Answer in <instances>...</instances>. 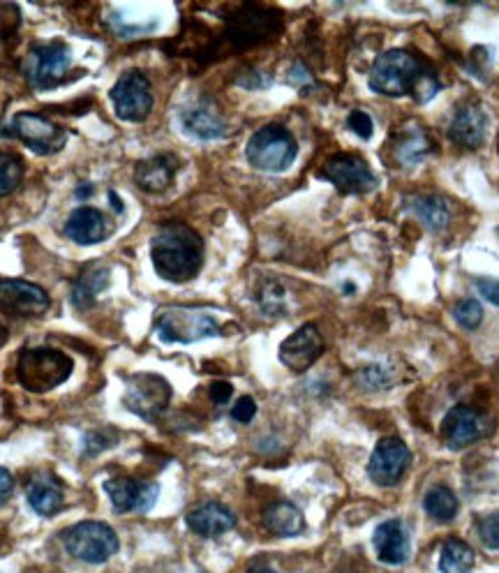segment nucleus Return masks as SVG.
<instances>
[{"mask_svg":"<svg viewBox=\"0 0 499 573\" xmlns=\"http://www.w3.org/2000/svg\"><path fill=\"white\" fill-rule=\"evenodd\" d=\"M151 259L160 278L188 282L204 264V241L183 222H167L151 241Z\"/></svg>","mask_w":499,"mask_h":573,"instance_id":"obj_1","label":"nucleus"},{"mask_svg":"<svg viewBox=\"0 0 499 573\" xmlns=\"http://www.w3.org/2000/svg\"><path fill=\"white\" fill-rule=\"evenodd\" d=\"M74 363L67 354L49 347H35L21 352L17 363V379L24 389L47 393L65 384L72 375Z\"/></svg>","mask_w":499,"mask_h":573,"instance_id":"obj_2","label":"nucleus"},{"mask_svg":"<svg viewBox=\"0 0 499 573\" xmlns=\"http://www.w3.org/2000/svg\"><path fill=\"white\" fill-rule=\"evenodd\" d=\"M423 70L426 68L414 54L405 49H391L372 65L370 88L379 95H389V98L412 95V88Z\"/></svg>","mask_w":499,"mask_h":573,"instance_id":"obj_3","label":"nucleus"},{"mask_svg":"<svg viewBox=\"0 0 499 573\" xmlns=\"http://www.w3.org/2000/svg\"><path fill=\"white\" fill-rule=\"evenodd\" d=\"M248 162L259 171L266 174H280L294 165L296 155H299V146L292 132L282 125H264L250 137L248 148H245Z\"/></svg>","mask_w":499,"mask_h":573,"instance_id":"obj_4","label":"nucleus"},{"mask_svg":"<svg viewBox=\"0 0 499 573\" xmlns=\"http://www.w3.org/2000/svg\"><path fill=\"white\" fill-rule=\"evenodd\" d=\"M65 550L74 560L86 564H104L118 553V537L114 527L98 520H84L63 532Z\"/></svg>","mask_w":499,"mask_h":573,"instance_id":"obj_5","label":"nucleus"},{"mask_svg":"<svg viewBox=\"0 0 499 573\" xmlns=\"http://www.w3.org/2000/svg\"><path fill=\"white\" fill-rule=\"evenodd\" d=\"M155 331L162 342H197L220 336V324L211 312L199 308H167L160 312Z\"/></svg>","mask_w":499,"mask_h":573,"instance_id":"obj_6","label":"nucleus"},{"mask_svg":"<svg viewBox=\"0 0 499 573\" xmlns=\"http://www.w3.org/2000/svg\"><path fill=\"white\" fill-rule=\"evenodd\" d=\"M72 65V51L63 42L40 44L28 51L24 74L35 91H49L65 81V72Z\"/></svg>","mask_w":499,"mask_h":573,"instance_id":"obj_7","label":"nucleus"},{"mask_svg":"<svg viewBox=\"0 0 499 573\" xmlns=\"http://www.w3.org/2000/svg\"><path fill=\"white\" fill-rule=\"evenodd\" d=\"M7 135L24 141L37 155H54L63 151L67 144L65 128L42 114H35V111H21V114L14 116L7 125Z\"/></svg>","mask_w":499,"mask_h":573,"instance_id":"obj_8","label":"nucleus"},{"mask_svg":"<svg viewBox=\"0 0 499 573\" xmlns=\"http://www.w3.org/2000/svg\"><path fill=\"white\" fill-rule=\"evenodd\" d=\"M111 102H114L116 116L128 123L146 121L148 114L153 111V91L151 81L144 72L130 70L121 74L111 88Z\"/></svg>","mask_w":499,"mask_h":573,"instance_id":"obj_9","label":"nucleus"},{"mask_svg":"<svg viewBox=\"0 0 499 573\" xmlns=\"http://www.w3.org/2000/svg\"><path fill=\"white\" fill-rule=\"evenodd\" d=\"M171 400V386L165 377L151 375H134L128 379V389H125V407L132 414L141 416L146 421H155L165 412Z\"/></svg>","mask_w":499,"mask_h":573,"instance_id":"obj_10","label":"nucleus"},{"mask_svg":"<svg viewBox=\"0 0 499 573\" xmlns=\"http://www.w3.org/2000/svg\"><path fill=\"white\" fill-rule=\"evenodd\" d=\"M490 433H493V419L467 405H456L442 421V437L453 451L465 449Z\"/></svg>","mask_w":499,"mask_h":573,"instance_id":"obj_11","label":"nucleus"},{"mask_svg":"<svg viewBox=\"0 0 499 573\" xmlns=\"http://www.w3.org/2000/svg\"><path fill=\"white\" fill-rule=\"evenodd\" d=\"M409 463H412V453H409L407 444L398 437H384L372 451L368 463V476L377 486L389 488L405 476Z\"/></svg>","mask_w":499,"mask_h":573,"instance_id":"obj_12","label":"nucleus"},{"mask_svg":"<svg viewBox=\"0 0 499 573\" xmlns=\"http://www.w3.org/2000/svg\"><path fill=\"white\" fill-rule=\"evenodd\" d=\"M322 176L345 195H363V192L375 190L377 185V178L370 171L368 162L361 160L359 155L347 153H338L331 160H326Z\"/></svg>","mask_w":499,"mask_h":573,"instance_id":"obj_13","label":"nucleus"},{"mask_svg":"<svg viewBox=\"0 0 499 573\" xmlns=\"http://www.w3.org/2000/svg\"><path fill=\"white\" fill-rule=\"evenodd\" d=\"M49 296L26 280H0V310L12 317H40L49 310Z\"/></svg>","mask_w":499,"mask_h":573,"instance_id":"obj_14","label":"nucleus"},{"mask_svg":"<svg viewBox=\"0 0 499 573\" xmlns=\"http://www.w3.org/2000/svg\"><path fill=\"white\" fill-rule=\"evenodd\" d=\"M324 352V338L315 324H303L280 345V363L292 372H305Z\"/></svg>","mask_w":499,"mask_h":573,"instance_id":"obj_15","label":"nucleus"},{"mask_svg":"<svg viewBox=\"0 0 499 573\" xmlns=\"http://www.w3.org/2000/svg\"><path fill=\"white\" fill-rule=\"evenodd\" d=\"M104 493L109 495L111 506H114L116 513H146L153 509L160 488L155 486V483L125 479V476H121V479L104 481Z\"/></svg>","mask_w":499,"mask_h":573,"instance_id":"obj_16","label":"nucleus"},{"mask_svg":"<svg viewBox=\"0 0 499 573\" xmlns=\"http://www.w3.org/2000/svg\"><path fill=\"white\" fill-rule=\"evenodd\" d=\"M372 546H375V555L379 562L391 564H405L412 553V541H409V530L402 520H384L382 525H377L375 534H372Z\"/></svg>","mask_w":499,"mask_h":573,"instance_id":"obj_17","label":"nucleus"},{"mask_svg":"<svg viewBox=\"0 0 499 573\" xmlns=\"http://www.w3.org/2000/svg\"><path fill=\"white\" fill-rule=\"evenodd\" d=\"M65 234L70 241L79 245H95L102 243L111 234V225L107 215L93 206H79L77 211L70 213L65 222Z\"/></svg>","mask_w":499,"mask_h":573,"instance_id":"obj_18","label":"nucleus"},{"mask_svg":"<svg viewBox=\"0 0 499 573\" xmlns=\"http://www.w3.org/2000/svg\"><path fill=\"white\" fill-rule=\"evenodd\" d=\"M181 125L185 135L201 139V141H213L227 135V123L220 116V111L213 107L211 102H197L192 107L181 111Z\"/></svg>","mask_w":499,"mask_h":573,"instance_id":"obj_19","label":"nucleus"},{"mask_svg":"<svg viewBox=\"0 0 499 573\" xmlns=\"http://www.w3.org/2000/svg\"><path fill=\"white\" fill-rule=\"evenodd\" d=\"M185 523H188L190 530L199 534V537L213 539L229 530H234L236 516L227 509L225 504L206 502V504L197 506V509H192L188 516H185Z\"/></svg>","mask_w":499,"mask_h":573,"instance_id":"obj_20","label":"nucleus"},{"mask_svg":"<svg viewBox=\"0 0 499 573\" xmlns=\"http://www.w3.org/2000/svg\"><path fill=\"white\" fill-rule=\"evenodd\" d=\"M486 128L488 116L483 114L479 104H465L463 109H458L456 118H453L449 137L463 148H479L486 141Z\"/></svg>","mask_w":499,"mask_h":573,"instance_id":"obj_21","label":"nucleus"},{"mask_svg":"<svg viewBox=\"0 0 499 573\" xmlns=\"http://www.w3.org/2000/svg\"><path fill=\"white\" fill-rule=\"evenodd\" d=\"M178 162L171 155H155L151 160H144L134 171V181L144 192H165L174 183Z\"/></svg>","mask_w":499,"mask_h":573,"instance_id":"obj_22","label":"nucleus"},{"mask_svg":"<svg viewBox=\"0 0 499 573\" xmlns=\"http://www.w3.org/2000/svg\"><path fill=\"white\" fill-rule=\"evenodd\" d=\"M26 500L40 516H54L63 509V488L54 476H37L26 488Z\"/></svg>","mask_w":499,"mask_h":573,"instance_id":"obj_23","label":"nucleus"},{"mask_svg":"<svg viewBox=\"0 0 499 573\" xmlns=\"http://www.w3.org/2000/svg\"><path fill=\"white\" fill-rule=\"evenodd\" d=\"M264 525L275 537H296L305 530V518L292 502H275L264 511Z\"/></svg>","mask_w":499,"mask_h":573,"instance_id":"obj_24","label":"nucleus"},{"mask_svg":"<svg viewBox=\"0 0 499 573\" xmlns=\"http://www.w3.org/2000/svg\"><path fill=\"white\" fill-rule=\"evenodd\" d=\"M109 285V269L104 264H93L74 280L72 303L77 308H88Z\"/></svg>","mask_w":499,"mask_h":573,"instance_id":"obj_25","label":"nucleus"},{"mask_svg":"<svg viewBox=\"0 0 499 573\" xmlns=\"http://www.w3.org/2000/svg\"><path fill=\"white\" fill-rule=\"evenodd\" d=\"M476 555L469 543L460 539H449L442 546L439 555V571L442 573H469L474 569Z\"/></svg>","mask_w":499,"mask_h":573,"instance_id":"obj_26","label":"nucleus"},{"mask_svg":"<svg viewBox=\"0 0 499 573\" xmlns=\"http://www.w3.org/2000/svg\"><path fill=\"white\" fill-rule=\"evenodd\" d=\"M430 151V139L421 128H405L396 144V160L402 167H414Z\"/></svg>","mask_w":499,"mask_h":573,"instance_id":"obj_27","label":"nucleus"},{"mask_svg":"<svg viewBox=\"0 0 499 573\" xmlns=\"http://www.w3.org/2000/svg\"><path fill=\"white\" fill-rule=\"evenodd\" d=\"M423 509L435 523H451L458 516V500L453 495V490L446 486L430 488L426 497H423Z\"/></svg>","mask_w":499,"mask_h":573,"instance_id":"obj_28","label":"nucleus"},{"mask_svg":"<svg viewBox=\"0 0 499 573\" xmlns=\"http://www.w3.org/2000/svg\"><path fill=\"white\" fill-rule=\"evenodd\" d=\"M412 211L419 215V220L430 229V232H442L451 220L449 206H446L444 199H439V197L412 199Z\"/></svg>","mask_w":499,"mask_h":573,"instance_id":"obj_29","label":"nucleus"},{"mask_svg":"<svg viewBox=\"0 0 499 573\" xmlns=\"http://www.w3.org/2000/svg\"><path fill=\"white\" fill-rule=\"evenodd\" d=\"M24 181V160L19 155L0 151V197L12 195Z\"/></svg>","mask_w":499,"mask_h":573,"instance_id":"obj_30","label":"nucleus"},{"mask_svg":"<svg viewBox=\"0 0 499 573\" xmlns=\"http://www.w3.org/2000/svg\"><path fill=\"white\" fill-rule=\"evenodd\" d=\"M453 317H456V322L463 326V329L474 331V329H479L481 322H483V308H481L479 301L465 299L456 305V310H453Z\"/></svg>","mask_w":499,"mask_h":573,"instance_id":"obj_31","label":"nucleus"},{"mask_svg":"<svg viewBox=\"0 0 499 573\" xmlns=\"http://www.w3.org/2000/svg\"><path fill=\"white\" fill-rule=\"evenodd\" d=\"M476 532H479V539L483 546L488 550H497L499 553V511L490 513V516L481 518L479 520V527H476Z\"/></svg>","mask_w":499,"mask_h":573,"instance_id":"obj_32","label":"nucleus"},{"mask_svg":"<svg viewBox=\"0 0 499 573\" xmlns=\"http://www.w3.org/2000/svg\"><path fill=\"white\" fill-rule=\"evenodd\" d=\"M439 88H442V86H439V81H437L435 74H430L428 70H423L421 77L416 79V84L412 88V98L419 104L430 102L439 93Z\"/></svg>","mask_w":499,"mask_h":573,"instance_id":"obj_33","label":"nucleus"},{"mask_svg":"<svg viewBox=\"0 0 499 573\" xmlns=\"http://www.w3.org/2000/svg\"><path fill=\"white\" fill-rule=\"evenodd\" d=\"M19 28V7L17 5H0V44L10 40Z\"/></svg>","mask_w":499,"mask_h":573,"instance_id":"obj_34","label":"nucleus"},{"mask_svg":"<svg viewBox=\"0 0 499 573\" xmlns=\"http://www.w3.org/2000/svg\"><path fill=\"white\" fill-rule=\"evenodd\" d=\"M347 128L352 130L356 137L368 141L372 137V132H375V123H372V118L366 114V111L354 109L352 114L347 116Z\"/></svg>","mask_w":499,"mask_h":573,"instance_id":"obj_35","label":"nucleus"},{"mask_svg":"<svg viewBox=\"0 0 499 573\" xmlns=\"http://www.w3.org/2000/svg\"><path fill=\"white\" fill-rule=\"evenodd\" d=\"M255 414H257V403H255V400H252L250 396H243V398L236 400V405H234V409H232L234 421H238V423H250L252 419H255Z\"/></svg>","mask_w":499,"mask_h":573,"instance_id":"obj_36","label":"nucleus"},{"mask_svg":"<svg viewBox=\"0 0 499 573\" xmlns=\"http://www.w3.org/2000/svg\"><path fill=\"white\" fill-rule=\"evenodd\" d=\"M361 382L368 386V389H384L389 384V372H384L379 366L375 368H366L361 372Z\"/></svg>","mask_w":499,"mask_h":573,"instance_id":"obj_37","label":"nucleus"},{"mask_svg":"<svg viewBox=\"0 0 499 573\" xmlns=\"http://www.w3.org/2000/svg\"><path fill=\"white\" fill-rule=\"evenodd\" d=\"M476 292H479L488 303L499 305V280H495V278H479V280H476Z\"/></svg>","mask_w":499,"mask_h":573,"instance_id":"obj_38","label":"nucleus"},{"mask_svg":"<svg viewBox=\"0 0 499 573\" xmlns=\"http://www.w3.org/2000/svg\"><path fill=\"white\" fill-rule=\"evenodd\" d=\"M282 287L278 285H268V289L262 296V305L268 312H282Z\"/></svg>","mask_w":499,"mask_h":573,"instance_id":"obj_39","label":"nucleus"},{"mask_svg":"<svg viewBox=\"0 0 499 573\" xmlns=\"http://www.w3.org/2000/svg\"><path fill=\"white\" fill-rule=\"evenodd\" d=\"M232 393H234V386L229 384V382H215L211 386V400L215 405H225L229 403V398H232Z\"/></svg>","mask_w":499,"mask_h":573,"instance_id":"obj_40","label":"nucleus"},{"mask_svg":"<svg viewBox=\"0 0 499 573\" xmlns=\"http://www.w3.org/2000/svg\"><path fill=\"white\" fill-rule=\"evenodd\" d=\"M12 490H14V479H12V474L5 470V467H0V506H3L7 502V497L12 495Z\"/></svg>","mask_w":499,"mask_h":573,"instance_id":"obj_41","label":"nucleus"},{"mask_svg":"<svg viewBox=\"0 0 499 573\" xmlns=\"http://www.w3.org/2000/svg\"><path fill=\"white\" fill-rule=\"evenodd\" d=\"M107 446H111L109 442H107V437L104 435H98V433H91L86 437V453H98V451H102V449H107Z\"/></svg>","mask_w":499,"mask_h":573,"instance_id":"obj_42","label":"nucleus"},{"mask_svg":"<svg viewBox=\"0 0 499 573\" xmlns=\"http://www.w3.org/2000/svg\"><path fill=\"white\" fill-rule=\"evenodd\" d=\"M109 197H111V202H114V211L123 213V204H121V199H118L116 192H109Z\"/></svg>","mask_w":499,"mask_h":573,"instance_id":"obj_43","label":"nucleus"},{"mask_svg":"<svg viewBox=\"0 0 499 573\" xmlns=\"http://www.w3.org/2000/svg\"><path fill=\"white\" fill-rule=\"evenodd\" d=\"M248 573H278V571H273V569H268V567H255V569H250Z\"/></svg>","mask_w":499,"mask_h":573,"instance_id":"obj_44","label":"nucleus"},{"mask_svg":"<svg viewBox=\"0 0 499 573\" xmlns=\"http://www.w3.org/2000/svg\"><path fill=\"white\" fill-rule=\"evenodd\" d=\"M5 340H7V331H5V326L0 324V347L5 345Z\"/></svg>","mask_w":499,"mask_h":573,"instance_id":"obj_45","label":"nucleus"},{"mask_svg":"<svg viewBox=\"0 0 499 573\" xmlns=\"http://www.w3.org/2000/svg\"><path fill=\"white\" fill-rule=\"evenodd\" d=\"M91 192H93V188H79L77 195L79 197H91Z\"/></svg>","mask_w":499,"mask_h":573,"instance_id":"obj_46","label":"nucleus"}]
</instances>
